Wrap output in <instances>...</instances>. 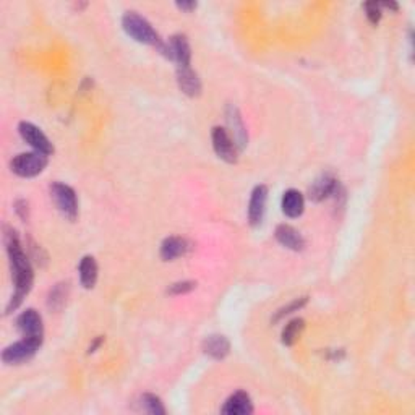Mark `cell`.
<instances>
[{"mask_svg":"<svg viewBox=\"0 0 415 415\" xmlns=\"http://www.w3.org/2000/svg\"><path fill=\"white\" fill-rule=\"evenodd\" d=\"M6 247L12 268L13 286H15V291H13V296L7 305V313H12L22 305L23 298L30 294L33 281H35V273H33L30 258H28V255L22 247L17 230L10 228L6 229Z\"/></svg>","mask_w":415,"mask_h":415,"instance_id":"obj_1","label":"cell"},{"mask_svg":"<svg viewBox=\"0 0 415 415\" xmlns=\"http://www.w3.org/2000/svg\"><path fill=\"white\" fill-rule=\"evenodd\" d=\"M122 26L124 31L135 40L139 44L146 46H154L159 51L164 44V41L159 37L158 31L154 30L151 23H149L146 18L138 15L137 12H127L122 18Z\"/></svg>","mask_w":415,"mask_h":415,"instance_id":"obj_2","label":"cell"},{"mask_svg":"<svg viewBox=\"0 0 415 415\" xmlns=\"http://www.w3.org/2000/svg\"><path fill=\"white\" fill-rule=\"evenodd\" d=\"M51 196L64 218L69 221L78 218V198H76V192L70 185L64 182H54L51 185Z\"/></svg>","mask_w":415,"mask_h":415,"instance_id":"obj_3","label":"cell"},{"mask_svg":"<svg viewBox=\"0 0 415 415\" xmlns=\"http://www.w3.org/2000/svg\"><path fill=\"white\" fill-rule=\"evenodd\" d=\"M47 166V156L40 151L22 153L12 159L10 169L18 177L31 178L40 176Z\"/></svg>","mask_w":415,"mask_h":415,"instance_id":"obj_4","label":"cell"},{"mask_svg":"<svg viewBox=\"0 0 415 415\" xmlns=\"http://www.w3.org/2000/svg\"><path fill=\"white\" fill-rule=\"evenodd\" d=\"M40 342L25 339L23 337L22 341L13 342V344L7 346L2 352V362L6 365H22L30 362L33 357L36 355V352L41 349Z\"/></svg>","mask_w":415,"mask_h":415,"instance_id":"obj_5","label":"cell"},{"mask_svg":"<svg viewBox=\"0 0 415 415\" xmlns=\"http://www.w3.org/2000/svg\"><path fill=\"white\" fill-rule=\"evenodd\" d=\"M159 52L169 60L176 62L177 67L192 65V47L185 35H173L167 42H164Z\"/></svg>","mask_w":415,"mask_h":415,"instance_id":"obj_6","label":"cell"},{"mask_svg":"<svg viewBox=\"0 0 415 415\" xmlns=\"http://www.w3.org/2000/svg\"><path fill=\"white\" fill-rule=\"evenodd\" d=\"M17 330L20 331L22 337H25V339H31L42 344L44 325H42V316L40 315V312H36L35 308H26L25 312L18 315Z\"/></svg>","mask_w":415,"mask_h":415,"instance_id":"obj_7","label":"cell"},{"mask_svg":"<svg viewBox=\"0 0 415 415\" xmlns=\"http://www.w3.org/2000/svg\"><path fill=\"white\" fill-rule=\"evenodd\" d=\"M211 139H213V149L216 156L223 159L228 164H235L239 159V148L235 146L232 137L223 127H214L211 132Z\"/></svg>","mask_w":415,"mask_h":415,"instance_id":"obj_8","label":"cell"},{"mask_svg":"<svg viewBox=\"0 0 415 415\" xmlns=\"http://www.w3.org/2000/svg\"><path fill=\"white\" fill-rule=\"evenodd\" d=\"M18 132H20L23 142L30 144L35 151H40L46 154V156L54 153V144H52L51 139L46 137V133L42 132L40 127H36L35 124L20 122V125H18Z\"/></svg>","mask_w":415,"mask_h":415,"instance_id":"obj_9","label":"cell"},{"mask_svg":"<svg viewBox=\"0 0 415 415\" xmlns=\"http://www.w3.org/2000/svg\"><path fill=\"white\" fill-rule=\"evenodd\" d=\"M337 190H339V182H337L334 173L323 172L312 182V185L308 187V198H310L313 203H321L325 201L326 198L334 195Z\"/></svg>","mask_w":415,"mask_h":415,"instance_id":"obj_10","label":"cell"},{"mask_svg":"<svg viewBox=\"0 0 415 415\" xmlns=\"http://www.w3.org/2000/svg\"><path fill=\"white\" fill-rule=\"evenodd\" d=\"M226 120H228V132L230 137H232L235 146L239 148V151L247 146L248 135L247 128H245V124L242 120V115H240L239 109L235 108L234 104H229L228 109H226Z\"/></svg>","mask_w":415,"mask_h":415,"instance_id":"obj_11","label":"cell"},{"mask_svg":"<svg viewBox=\"0 0 415 415\" xmlns=\"http://www.w3.org/2000/svg\"><path fill=\"white\" fill-rule=\"evenodd\" d=\"M266 201H268V187L257 185L253 188L252 195L248 201V223L253 228H258L263 223L264 213H266Z\"/></svg>","mask_w":415,"mask_h":415,"instance_id":"obj_12","label":"cell"},{"mask_svg":"<svg viewBox=\"0 0 415 415\" xmlns=\"http://www.w3.org/2000/svg\"><path fill=\"white\" fill-rule=\"evenodd\" d=\"M177 85L188 98L201 94V80L192 67H177Z\"/></svg>","mask_w":415,"mask_h":415,"instance_id":"obj_13","label":"cell"},{"mask_svg":"<svg viewBox=\"0 0 415 415\" xmlns=\"http://www.w3.org/2000/svg\"><path fill=\"white\" fill-rule=\"evenodd\" d=\"M274 237L282 247H286L292 252H302L305 248V239L298 232L296 228L289 224H279L276 230H274Z\"/></svg>","mask_w":415,"mask_h":415,"instance_id":"obj_14","label":"cell"},{"mask_svg":"<svg viewBox=\"0 0 415 415\" xmlns=\"http://www.w3.org/2000/svg\"><path fill=\"white\" fill-rule=\"evenodd\" d=\"M221 412L228 415H248L253 412V403L248 393L245 391H235L234 394H230L228 400H226Z\"/></svg>","mask_w":415,"mask_h":415,"instance_id":"obj_15","label":"cell"},{"mask_svg":"<svg viewBox=\"0 0 415 415\" xmlns=\"http://www.w3.org/2000/svg\"><path fill=\"white\" fill-rule=\"evenodd\" d=\"M281 208L282 213L291 219H297L303 214V210H305V198L296 188H289L282 193L281 198Z\"/></svg>","mask_w":415,"mask_h":415,"instance_id":"obj_16","label":"cell"},{"mask_svg":"<svg viewBox=\"0 0 415 415\" xmlns=\"http://www.w3.org/2000/svg\"><path fill=\"white\" fill-rule=\"evenodd\" d=\"M203 352L214 360H223L229 355L230 342L224 334H211L203 341Z\"/></svg>","mask_w":415,"mask_h":415,"instance_id":"obj_17","label":"cell"},{"mask_svg":"<svg viewBox=\"0 0 415 415\" xmlns=\"http://www.w3.org/2000/svg\"><path fill=\"white\" fill-rule=\"evenodd\" d=\"M190 250V245L185 239L177 237V235H171V237L164 239L159 248V255L164 262H173L176 258H180Z\"/></svg>","mask_w":415,"mask_h":415,"instance_id":"obj_18","label":"cell"},{"mask_svg":"<svg viewBox=\"0 0 415 415\" xmlns=\"http://www.w3.org/2000/svg\"><path fill=\"white\" fill-rule=\"evenodd\" d=\"M98 263H96V258L91 257V255H86V257L81 258L78 273H80V282L85 289H93L96 286V281H98Z\"/></svg>","mask_w":415,"mask_h":415,"instance_id":"obj_19","label":"cell"},{"mask_svg":"<svg viewBox=\"0 0 415 415\" xmlns=\"http://www.w3.org/2000/svg\"><path fill=\"white\" fill-rule=\"evenodd\" d=\"M70 296V284L69 282H59L49 291L47 296V307L54 312H60L65 307L67 298Z\"/></svg>","mask_w":415,"mask_h":415,"instance_id":"obj_20","label":"cell"},{"mask_svg":"<svg viewBox=\"0 0 415 415\" xmlns=\"http://www.w3.org/2000/svg\"><path fill=\"white\" fill-rule=\"evenodd\" d=\"M305 330V320L302 318H294L284 326L282 334H281V341L284 346H294L296 342L300 339L302 332Z\"/></svg>","mask_w":415,"mask_h":415,"instance_id":"obj_21","label":"cell"},{"mask_svg":"<svg viewBox=\"0 0 415 415\" xmlns=\"http://www.w3.org/2000/svg\"><path fill=\"white\" fill-rule=\"evenodd\" d=\"M139 404H142V409L144 412L151 414V415H164L166 414V407H164L161 398H158L156 394L146 393L142 396L139 399Z\"/></svg>","mask_w":415,"mask_h":415,"instance_id":"obj_22","label":"cell"},{"mask_svg":"<svg viewBox=\"0 0 415 415\" xmlns=\"http://www.w3.org/2000/svg\"><path fill=\"white\" fill-rule=\"evenodd\" d=\"M307 302H308V297H298V298H294L292 302H289L287 305H284L282 308H279V310L276 312V315L273 316V323H278V321H281V320H284V318L286 316H289V315H292L294 312H298L300 310V308H303L307 305Z\"/></svg>","mask_w":415,"mask_h":415,"instance_id":"obj_23","label":"cell"},{"mask_svg":"<svg viewBox=\"0 0 415 415\" xmlns=\"http://www.w3.org/2000/svg\"><path fill=\"white\" fill-rule=\"evenodd\" d=\"M364 10L365 15L369 18V22L371 25H378L381 17H383V12H381V6L378 2H366L364 3Z\"/></svg>","mask_w":415,"mask_h":415,"instance_id":"obj_24","label":"cell"},{"mask_svg":"<svg viewBox=\"0 0 415 415\" xmlns=\"http://www.w3.org/2000/svg\"><path fill=\"white\" fill-rule=\"evenodd\" d=\"M195 287H196L195 281H178L169 286L167 294H171V296H182V294L192 292Z\"/></svg>","mask_w":415,"mask_h":415,"instance_id":"obj_25","label":"cell"},{"mask_svg":"<svg viewBox=\"0 0 415 415\" xmlns=\"http://www.w3.org/2000/svg\"><path fill=\"white\" fill-rule=\"evenodd\" d=\"M15 211L23 221H28V216H30V210H28V201L18 200L15 203Z\"/></svg>","mask_w":415,"mask_h":415,"instance_id":"obj_26","label":"cell"},{"mask_svg":"<svg viewBox=\"0 0 415 415\" xmlns=\"http://www.w3.org/2000/svg\"><path fill=\"white\" fill-rule=\"evenodd\" d=\"M176 6H177L178 10L187 12V13L196 10V2H177Z\"/></svg>","mask_w":415,"mask_h":415,"instance_id":"obj_27","label":"cell"},{"mask_svg":"<svg viewBox=\"0 0 415 415\" xmlns=\"http://www.w3.org/2000/svg\"><path fill=\"white\" fill-rule=\"evenodd\" d=\"M103 342H104V337H103V336H98V337H96V339H94L93 342H91V346H90V349H88V354H93V352L98 350V347H99L101 344H103Z\"/></svg>","mask_w":415,"mask_h":415,"instance_id":"obj_28","label":"cell"}]
</instances>
